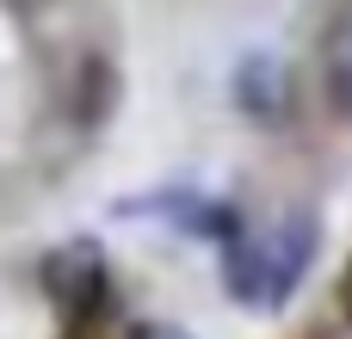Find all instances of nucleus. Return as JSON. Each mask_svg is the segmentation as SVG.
Returning a JSON list of instances; mask_svg holds the SVG:
<instances>
[{"label":"nucleus","instance_id":"f257e3e1","mask_svg":"<svg viewBox=\"0 0 352 339\" xmlns=\"http://www.w3.org/2000/svg\"><path fill=\"white\" fill-rule=\"evenodd\" d=\"M43 290H50V303L74 321V334H87V327L105 315V303H111V278H105L99 241H93V235L62 241V247L43 259Z\"/></svg>","mask_w":352,"mask_h":339},{"label":"nucleus","instance_id":"f03ea898","mask_svg":"<svg viewBox=\"0 0 352 339\" xmlns=\"http://www.w3.org/2000/svg\"><path fill=\"white\" fill-rule=\"evenodd\" d=\"M235 105L248 124L260 130H285L291 124V68L272 49H254L235 62Z\"/></svg>","mask_w":352,"mask_h":339},{"label":"nucleus","instance_id":"7ed1b4c3","mask_svg":"<svg viewBox=\"0 0 352 339\" xmlns=\"http://www.w3.org/2000/svg\"><path fill=\"white\" fill-rule=\"evenodd\" d=\"M309 253H316V216L291 210V216L278 222V235L266 241V309L291 303V290H297V278H303Z\"/></svg>","mask_w":352,"mask_h":339},{"label":"nucleus","instance_id":"20e7f679","mask_svg":"<svg viewBox=\"0 0 352 339\" xmlns=\"http://www.w3.org/2000/svg\"><path fill=\"white\" fill-rule=\"evenodd\" d=\"M223 284L235 303L248 309H266V241H254L248 229L223 241Z\"/></svg>","mask_w":352,"mask_h":339},{"label":"nucleus","instance_id":"39448f33","mask_svg":"<svg viewBox=\"0 0 352 339\" xmlns=\"http://www.w3.org/2000/svg\"><path fill=\"white\" fill-rule=\"evenodd\" d=\"M322 80H328V105L352 124V12H340L322 37Z\"/></svg>","mask_w":352,"mask_h":339},{"label":"nucleus","instance_id":"423d86ee","mask_svg":"<svg viewBox=\"0 0 352 339\" xmlns=\"http://www.w3.org/2000/svg\"><path fill=\"white\" fill-rule=\"evenodd\" d=\"M118 111V68L105 56H80V74H74V117L80 124H105Z\"/></svg>","mask_w":352,"mask_h":339},{"label":"nucleus","instance_id":"0eeeda50","mask_svg":"<svg viewBox=\"0 0 352 339\" xmlns=\"http://www.w3.org/2000/svg\"><path fill=\"white\" fill-rule=\"evenodd\" d=\"M130 339H192V334L173 321H142V327H130Z\"/></svg>","mask_w":352,"mask_h":339},{"label":"nucleus","instance_id":"6e6552de","mask_svg":"<svg viewBox=\"0 0 352 339\" xmlns=\"http://www.w3.org/2000/svg\"><path fill=\"white\" fill-rule=\"evenodd\" d=\"M340 309H346V321H352V259H346V272H340Z\"/></svg>","mask_w":352,"mask_h":339}]
</instances>
